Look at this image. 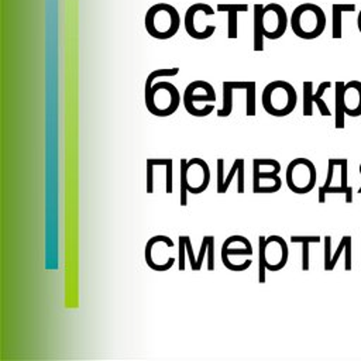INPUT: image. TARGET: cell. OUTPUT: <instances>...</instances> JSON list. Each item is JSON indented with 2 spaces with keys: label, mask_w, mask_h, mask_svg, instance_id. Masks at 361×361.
I'll list each match as a JSON object with an SVG mask.
<instances>
[{
  "label": "cell",
  "mask_w": 361,
  "mask_h": 361,
  "mask_svg": "<svg viewBox=\"0 0 361 361\" xmlns=\"http://www.w3.org/2000/svg\"><path fill=\"white\" fill-rule=\"evenodd\" d=\"M252 245L244 235H230L221 245V262L223 265L234 272L245 271V267L238 261L240 257H251L252 255Z\"/></svg>",
  "instance_id": "30bf717a"
},
{
  "label": "cell",
  "mask_w": 361,
  "mask_h": 361,
  "mask_svg": "<svg viewBox=\"0 0 361 361\" xmlns=\"http://www.w3.org/2000/svg\"><path fill=\"white\" fill-rule=\"evenodd\" d=\"M240 162H241V158H237V159H234V162H233V166H231V169H230L228 175L226 176V179H224V182H223V186H221V190H220L219 193H226V192H227V189H228V186H230V183H231V179H233V176H234V175H235V172L238 171Z\"/></svg>",
  "instance_id": "484cf974"
},
{
  "label": "cell",
  "mask_w": 361,
  "mask_h": 361,
  "mask_svg": "<svg viewBox=\"0 0 361 361\" xmlns=\"http://www.w3.org/2000/svg\"><path fill=\"white\" fill-rule=\"evenodd\" d=\"M252 192L274 193L281 189V164L276 159L255 158L252 162Z\"/></svg>",
  "instance_id": "52a82bcc"
},
{
  "label": "cell",
  "mask_w": 361,
  "mask_h": 361,
  "mask_svg": "<svg viewBox=\"0 0 361 361\" xmlns=\"http://www.w3.org/2000/svg\"><path fill=\"white\" fill-rule=\"evenodd\" d=\"M358 193H361V188H360V190H358Z\"/></svg>",
  "instance_id": "d590c367"
},
{
  "label": "cell",
  "mask_w": 361,
  "mask_h": 361,
  "mask_svg": "<svg viewBox=\"0 0 361 361\" xmlns=\"http://www.w3.org/2000/svg\"><path fill=\"white\" fill-rule=\"evenodd\" d=\"M199 92V80H193L190 82L185 92H183V106L186 109V111L195 117H202L197 107H196V103L199 102H207V103H214L216 102V93H214V89L212 85H209L203 93H197Z\"/></svg>",
  "instance_id": "4fadbf2b"
},
{
  "label": "cell",
  "mask_w": 361,
  "mask_h": 361,
  "mask_svg": "<svg viewBox=\"0 0 361 361\" xmlns=\"http://www.w3.org/2000/svg\"><path fill=\"white\" fill-rule=\"evenodd\" d=\"M316 179V166L307 158H296L286 166V185L293 193H309L314 188Z\"/></svg>",
  "instance_id": "ba28073f"
},
{
  "label": "cell",
  "mask_w": 361,
  "mask_h": 361,
  "mask_svg": "<svg viewBox=\"0 0 361 361\" xmlns=\"http://www.w3.org/2000/svg\"><path fill=\"white\" fill-rule=\"evenodd\" d=\"M237 11H228L227 13V21H228V25H227V37L230 39H234L237 38Z\"/></svg>",
  "instance_id": "d4e9b609"
},
{
  "label": "cell",
  "mask_w": 361,
  "mask_h": 361,
  "mask_svg": "<svg viewBox=\"0 0 361 361\" xmlns=\"http://www.w3.org/2000/svg\"><path fill=\"white\" fill-rule=\"evenodd\" d=\"M348 238H350V235H343V238L340 240V244H338L337 250L334 251V254H333L331 258H330L329 265L324 268L326 271H333V269H334V267H336V264H337V261H338V257H340V255L343 254V251L345 250V245H347Z\"/></svg>",
  "instance_id": "cb8c5ba5"
},
{
  "label": "cell",
  "mask_w": 361,
  "mask_h": 361,
  "mask_svg": "<svg viewBox=\"0 0 361 361\" xmlns=\"http://www.w3.org/2000/svg\"><path fill=\"white\" fill-rule=\"evenodd\" d=\"M262 107L275 117H283L293 111L298 103L295 87L286 80H274L262 90Z\"/></svg>",
  "instance_id": "3957f363"
},
{
  "label": "cell",
  "mask_w": 361,
  "mask_h": 361,
  "mask_svg": "<svg viewBox=\"0 0 361 361\" xmlns=\"http://www.w3.org/2000/svg\"><path fill=\"white\" fill-rule=\"evenodd\" d=\"M326 14L323 8L314 3L299 4L290 16V27L296 37L303 39H314L323 34L326 28Z\"/></svg>",
  "instance_id": "6da1fadb"
},
{
  "label": "cell",
  "mask_w": 361,
  "mask_h": 361,
  "mask_svg": "<svg viewBox=\"0 0 361 361\" xmlns=\"http://www.w3.org/2000/svg\"><path fill=\"white\" fill-rule=\"evenodd\" d=\"M344 254H345L344 269H345V271H350V269H351V237H350V238H348V241H347V245H345Z\"/></svg>",
  "instance_id": "d6a6232c"
},
{
  "label": "cell",
  "mask_w": 361,
  "mask_h": 361,
  "mask_svg": "<svg viewBox=\"0 0 361 361\" xmlns=\"http://www.w3.org/2000/svg\"><path fill=\"white\" fill-rule=\"evenodd\" d=\"M344 111L350 117L361 116V82L348 80L343 87Z\"/></svg>",
  "instance_id": "5bb4252c"
},
{
  "label": "cell",
  "mask_w": 361,
  "mask_h": 361,
  "mask_svg": "<svg viewBox=\"0 0 361 361\" xmlns=\"http://www.w3.org/2000/svg\"><path fill=\"white\" fill-rule=\"evenodd\" d=\"M290 241L302 244V269L309 271L310 268L309 245L312 243H320V237L319 235H290Z\"/></svg>",
  "instance_id": "e0dca14e"
},
{
  "label": "cell",
  "mask_w": 361,
  "mask_h": 361,
  "mask_svg": "<svg viewBox=\"0 0 361 361\" xmlns=\"http://www.w3.org/2000/svg\"><path fill=\"white\" fill-rule=\"evenodd\" d=\"M357 27H358V31L361 32V10H360L358 17H357Z\"/></svg>",
  "instance_id": "836d02e7"
},
{
  "label": "cell",
  "mask_w": 361,
  "mask_h": 361,
  "mask_svg": "<svg viewBox=\"0 0 361 361\" xmlns=\"http://www.w3.org/2000/svg\"><path fill=\"white\" fill-rule=\"evenodd\" d=\"M262 4L255 3L254 4V51H262L264 49V32L259 21V13L262 10Z\"/></svg>",
  "instance_id": "d6986e66"
},
{
  "label": "cell",
  "mask_w": 361,
  "mask_h": 361,
  "mask_svg": "<svg viewBox=\"0 0 361 361\" xmlns=\"http://www.w3.org/2000/svg\"><path fill=\"white\" fill-rule=\"evenodd\" d=\"M214 245V237L213 235H204L203 237V241L200 244V250H199V255L196 258V272L200 271L202 268V264H203V258L204 255L209 252V248Z\"/></svg>",
  "instance_id": "7402d4cb"
},
{
  "label": "cell",
  "mask_w": 361,
  "mask_h": 361,
  "mask_svg": "<svg viewBox=\"0 0 361 361\" xmlns=\"http://www.w3.org/2000/svg\"><path fill=\"white\" fill-rule=\"evenodd\" d=\"M224 159L219 158L217 159V193L221 190L223 182H224Z\"/></svg>",
  "instance_id": "f1b7e54d"
},
{
  "label": "cell",
  "mask_w": 361,
  "mask_h": 361,
  "mask_svg": "<svg viewBox=\"0 0 361 361\" xmlns=\"http://www.w3.org/2000/svg\"><path fill=\"white\" fill-rule=\"evenodd\" d=\"M180 103V94L175 85L168 80H158L145 90L147 110L158 117H166L176 111Z\"/></svg>",
  "instance_id": "8992f818"
},
{
  "label": "cell",
  "mask_w": 361,
  "mask_h": 361,
  "mask_svg": "<svg viewBox=\"0 0 361 361\" xmlns=\"http://www.w3.org/2000/svg\"><path fill=\"white\" fill-rule=\"evenodd\" d=\"M355 11V4L351 3H334L331 6V37L338 39L343 35L341 31V17L343 13Z\"/></svg>",
  "instance_id": "2e32d148"
},
{
  "label": "cell",
  "mask_w": 361,
  "mask_h": 361,
  "mask_svg": "<svg viewBox=\"0 0 361 361\" xmlns=\"http://www.w3.org/2000/svg\"><path fill=\"white\" fill-rule=\"evenodd\" d=\"M185 237V250L189 255V262L193 271H196V259H195V254H193V248H192V243H190V237L189 235H183Z\"/></svg>",
  "instance_id": "83f0119b"
},
{
  "label": "cell",
  "mask_w": 361,
  "mask_h": 361,
  "mask_svg": "<svg viewBox=\"0 0 361 361\" xmlns=\"http://www.w3.org/2000/svg\"><path fill=\"white\" fill-rule=\"evenodd\" d=\"M247 90V116H254L255 114V82L250 80Z\"/></svg>",
  "instance_id": "603a6c76"
},
{
  "label": "cell",
  "mask_w": 361,
  "mask_h": 361,
  "mask_svg": "<svg viewBox=\"0 0 361 361\" xmlns=\"http://www.w3.org/2000/svg\"><path fill=\"white\" fill-rule=\"evenodd\" d=\"M331 82L330 80H324L319 85L316 93L313 92V82L312 80H306L303 82V116H312L313 114V104H316L320 110L322 116H330V110L326 104V102L322 99L323 93L331 87Z\"/></svg>",
  "instance_id": "7c38bea8"
},
{
  "label": "cell",
  "mask_w": 361,
  "mask_h": 361,
  "mask_svg": "<svg viewBox=\"0 0 361 361\" xmlns=\"http://www.w3.org/2000/svg\"><path fill=\"white\" fill-rule=\"evenodd\" d=\"M337 165L341 169V182L340 186L344 190V196H345V203H351L353 202V188L348 186L347 179H348V171H347V159L345 158H338L337 159Z\"/></svg>",
  "instance_id": "44dd1931"
},
{
  "label": "cell",
  "mask_w": 361,
  "mask_h": 361,
  "mask_svg": "<svg viewBox=\"0 0 361 361\" xmlns=\"http://www.w3.org/2000/svg\"><path fill=\"white\" fill-rule=\"evenodd\" d=\"M247 10H248L247 4H217V11L220 13H228V11L244 13Z\"/></svg>",
  "instance_id": "4316f807"
},
{
  "label": "cell",
  "mask_w": 361,
  "mask_h": 361,
  "mask_svg": "<svg viewBox=\"0 0 361 361\" xmlns=\"http://www.w3.org/2000/svg\"><path fill=\"white\" fill-rule=\"evenodd\" d=\"M331 237L330 235H326L324 237V268L329 265L330 262V258H331Z\"/></svg>",
  "instance_id": "1f68e13d"
},
{
  "label": "cell",
  "mask_w": 361,
  "mask_h": 361,
  "mask_svg": "<svg viewBox=\"0 0 361 361\" xmlns=\"http://www.w3.org/2000/svg\"><path fill=\"white\" fill-rule=\"evenodd\" d=\"M185 238L183 235H179V271L185 269Z\"/></svg>",
  "instance_id": "4dcf8cb0"
},
{
  "label": "cell",
  "mask_w": 361,
  "mask_h": 361,
  "mask_svg": "<svg viewBox=\"0 0 361 361\" xmlns=\"http://www.w3.org/2000/svg\"><path fill=\"white\" fill-rule=\"evenodd\" d=\"M173 247V241L166 235H154L145 244V262L158 272L172 268L175 258L168 254V250Z\"/></svg>",
  "instance_id": "9c48e42d"
},
{
  "label": "cell",
  "mask_w": 361,
  "mask_h": 361,
  "mask_svg": "<svg viewBox=\"0 0 361 361\" xmlns=\"http://www.w3.org/2000/svg\"><path fill=\"white\" fill-rule=\"evenodd\" d=\"M144 24L151 37L157 39H168L178 32L180 18L173 6L168 3H157L148 8Z\"/></svg>",
  "instance_id": "277c9868"
},
{
  "label": "cell",
  "mask_w": 361,
  "mask_h": 361,
  "mask_svg": "<svg viewBox=\"0 0 361 361\" xmlns=\"http://www.w3.org/2000/svg\"><path fill=\"white\" fill-rule=\"evenodd\" d=\"M237 175H238L237 193H243V192H244V159H243V158H241V162H240V166H238Z\"/></svg>",
  "instance_id": "f546056e"
},
{
  "label": "cell",
  "mask_w": 361,
  "mask_h": 361,
  "mask_svg": "<svg viewBox=\"0 0 361 361\" xmlns=\"http://www.w3.org/2000/svg\"><path fill=\"white\" fill-rule=\"evenodd\" d=\"M259 21L264 37L268 39L281 38L288 27V16L285 8L278 3H269L262 7Z\"/></svg>",
  "instance_id": "8fae6325"
},
{
  "label": "cell",
  "mask_w": 361,
  "mask_h": 361,
  "mask_svg": "<svg viewBox=\"0 0 361 361\" xmlns=\"http://www.w3.org/2000/svg\"><path fill=\"white\" fill-rule=\"evenodd\" d=\"M334 166H336V158H330L327 164V176L324 185L319 188V203L323 204L326 202V195L333 188V178H334Z\"/></svg>",
  "instance_id": "ffe728a7"
},
{
  "label": "cell",
  "mask_w": 361,
  "mask_h": 361,
  "mask_svg": "<svg viewBox=\"0 0 361 361\" xmlns=\"http://www.w3.org/2000/svg\"><path fill=\"white\" fill-rule=\"evenodd\" d=\"M210 182V171L202 158L180 159V206H186V195L203 193Z\"/></svg>",
  "instance_id": "5b68a950"
},
{
  "label": "cell",
  "mask_w": 361,
  "mask_h": 361,
  "mask_svg": "<svg viewBox=\"0 0 361 361\" xmlns=\"http://www.w3.org/2000/svg\"><path fill=\"white\" fill-rule=\"evenodd\" d=\"M250 85V80H224L223 87V107L217 110L219 117H227L230 116L233 110V93L234 89H247Z\"/></svg>",
  "instance_id": "9a60e30c"
},
{
  "label": "cell",
  "mask_w": 361,
  "mask_h": 361,
  "mask_svg": "<svg viewBox=\"0 0 361 361\" xmlns=\"http://www.w3.org/2000/svg\"><path fill=\"white\" fill-rule=\"evenodd\" d=\"M360 173H361V164H360Z\"/></svg>",
  "instance_id": "e575fe53"
},
{
  "label": "cell",
  "mask_w": 361,
  "mask_h": 361,
  "mask_svg": "<svg viewBox=\"0 0 361 361\" xmlns=\"http://www.w3.org/2000/svg\"><path fill=\"white\" fill-rule=\"evenodd\" d=\"M288 244L279 235L258 237V281L265 282V269L281 271L288 262Z\"/></svg>",
  "instance_id": "7a4b0ae2"
},
{
  "label": "cell",
  "mask_w": 361,
  "mask_h": 361,
  "mask_svg": "<svg viewBox=\"0 0 361 361\" xmlns=\"http://www.w3.org/2000/svg\"><path fill=\"white\" fill-rule=\"evenodd\" d=\"M336 87V128H344V100H343V87H344V82L338 80L334 83Z\"/></svg>",
  "instance_id": "ac0fdd59"
}]
</instances>
